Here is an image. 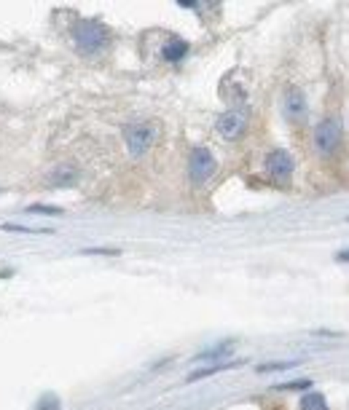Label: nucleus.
Wrapping results in <instances>:
<instances>
[{"instance_id":"f257e3e1","label":"nucleus","mask_w":349,"mask_h":410,"mask_svg":"<svg viewBox=\"0 0 349 410\" xmlns=\"http://www.w3.org/2000/svg\"><path fill=\"white\" fill-rule=\"evenodd\" d=\"M73 40L81 54H100L102 48H108L110 33L105 24L95 22V19H81L73 27Z\"/></svg>"},{"instance_id":"f03ea898","label":"nucleus","mask_w":349,"mask_h":410,"mask_svg":"<svg viewBox=\"0 0 349 410\" xmlns=\"http://www.w3.org/2000/svg\"><path fill=\"white\" fill-rule=\"evenodd\" d=\"M124 143H127L129 156L143 158L154 148V143H156V126H151V123H132L124 132Z\"/></svg>"},{"instance_id":"7ed1b4c3","label":"nucleus","mask_w":349,"mask_h":410,"mask_svg":"<svg viewBox=\"0 0 349 410\" xmlns=\"http://www.w3.org/2000/svg\"><path fill=\"white\" fill-rule=\"evenodd\" d=\"M218 169V161L215 156L207 150V148H193L191 156H188V174L196 185H205Z\"/></svg>"},{"instance_id":"20e7f679","label":"nucleus","mask_w":349,"mask_h":410,"mask_svg":"<svg viewBox=\"0 0 349 410\" xmlns=\"http://www.w3.org/2000/svg\"><path fill=\"white\" fill-rule=\"evenodd\" d=\"M247 123H250V113L245 108H234V110H226L220 118H218V134L223 137V140H240L245 129H247Z\"/></svg>"},{"instance_id":"39448f33","label":"nucleus","mask_w":349,"mask_h":410,"mask_svg":"<svg viewBox=\"0 0 349 410\" xmlns=\"http://www.w3.org/2000/svg\"><path fill=\"white\" fill-rule=\"evenodd\" d=\"M341 143V123L336 118H326L317 123V129H314V148L328 156V153H333Z\"/></svg>"},{"instance_id":"423d86ee","label":"nucleus","mask_w":349,"mask_h":410,"mask_svg":"<svg viewBox=\"0 0 349 410\" xmlns=\"http://www.w3.org/2000/svg\"><path fill=\"white\" fill-rule=\"evenodd\" d=\"M293 156H290L288 150H272L269 156H266V172H269V177H274V180H288L290 174H293Z\"/></svg>"},{"instance_id":"0eeeda50","label":"nucleus","mask_w":349,"mask_h":410,"mask_svg":"<svg viewBox=\"0 0 349 410\" xmlns=\"http://www.w3.org/2000/svg\"><path fill=\"white\" fill-rule=\"evenodd\" d=\"M285 116H288L290 121H301L304 116H306V96H304V92H299V89H290V92H285Z\"/></svg>"},{"instance_id":"6e6552de","label":"nucleus","mask_w":349,"mask_h":410,"mask_svg":"<svg viewBox=\"0 0 349 410\" xmlns=\"http://www.w3.org/2000/svg\"><path fill=\"white\" fill-rule=\"evenodd\" d=\"M186 54H188V43H186L183 38H172V40H167L164 48H161V57L167 62H181Z\"/></svg>"},{"instance_id":"1a4fd4ad","label":"nucleus","mask_w":349,"mask_h":410,"mask_svg":"<svg viewBox=\"0 0 349 410\" xmlns=\"http://www.w3.org/2000/svg\"><path fill=\"white\" fill-rule=\"evenodd\" d=\"M78 177V172L73 167H57L51 174H48V185H57V188H65V185H73Z\"/></svg>"},{"instance_id":"9d476101","label":"nucleus","mask_w":349,"mask_h":410,"mask_svg":"<svg viewBox=\"0 0 349 410\" xmlns=\"http://www.w3.org/2000/svg\"><path fill=\"white\" fill-rule=\"evenodd\" d=\"M237 365H242V360L237 362H220V365H210V367H205V370H196V373H191L186 381H199V378H207V375H215V373H223V370H231V367H237Z\"/></svg>"},{"instance_id":"9b49d317","label":"nucleus","mask_w":349,"mask_h":410,"mask_svg":"<svg viewBox=\"0 0 349 410\" xmlns=\"http://www.w3.org/2000/svg\"><path fill=\"white\" fill-rule=\"evenodd\" d=\"M299 408H301V410H331V408H328L326 397H323L320 392H309V394H304Z\"/></svg>"},{"instance_id":"f8f14e48","label":"nucleus","mask_w":349,"mask_h":410,"mask_svg":"<svg viewBox=\"0 0 349 410\" xmlns=\"http://www.w3.org/2000/svg\"><path fill=\"white\" fill-rule=\"evenodd\" d=\"M231 354V340H226V343H220V346H213V349L207 351H199L196 354V360H220V357H229Z\"/></svg>"},{"instance_id":"ddd939ff","label":"nucleus","mask_w":349,"mask_h":410,"mask_svg":"<svg viewBox=\"0 0 349 410\" xmlns=\"http://www.w3.org/2000/svg\"><path fill=\"white\" fill-rule=\"evenodd\" d=\"M60 408H62V402L57 394H43V397L36 402V408L33 410H60Z\"/></svg>"},{"instance_id":"4468645a","label":"nucleus","mask_w":349,"mask_h":410,"mask_svg":"<svg viewBox=\"0 0 349 410\" xmlns=\"http://www.w3.org/2000/svg\"><path fill=\"white\" fill-rule=\"evenodd\" d=\"M296 362H272V365H261L258 367V373H274V370H288V367H293Z\"/></svg>"},{"instance_id":"2eb2a0df","label":"nucleus","mask_w":349,"mask_h":410,"mask_svg":"<svg viewBox=\"0 0 349 410\" xmlns=\"http://www.w3.org/2000/svg\"><path fill=\"white\" fill-rule=\"evenodd\" d=\"M290 389H312V381H309V378H301V381H290V384L277 386V392H290Z\"/></svg>"},{"instance_id":"dca6fc26","label":"nucleus","mask_w":349,"mask_h":410,"mask_svg":"<svg viewBox=\"0 0 349 410\" xmlns=\"http://www.w3.org/2000/svg\"><path fill=\"white\" fill-rule=\"evenodd\" d=\"M30 212H46V215H60L62 209H57V206H41V204H33V206H30Z\"/></svg>"},{"instance_id":"f3484780","label":"nucleus","mask_w":349,"mask_h":410,"mask_svg":"<svg viewBox=\"0 0 349 410\" xmlns=\"http://www.w3.org/2000/svg\"><path fill=\"white\" fill-rule=\"evenodd\" d=\"M336 260H338V263H349V250H344V253H336Z\"/></svg>"}]
</instances>
